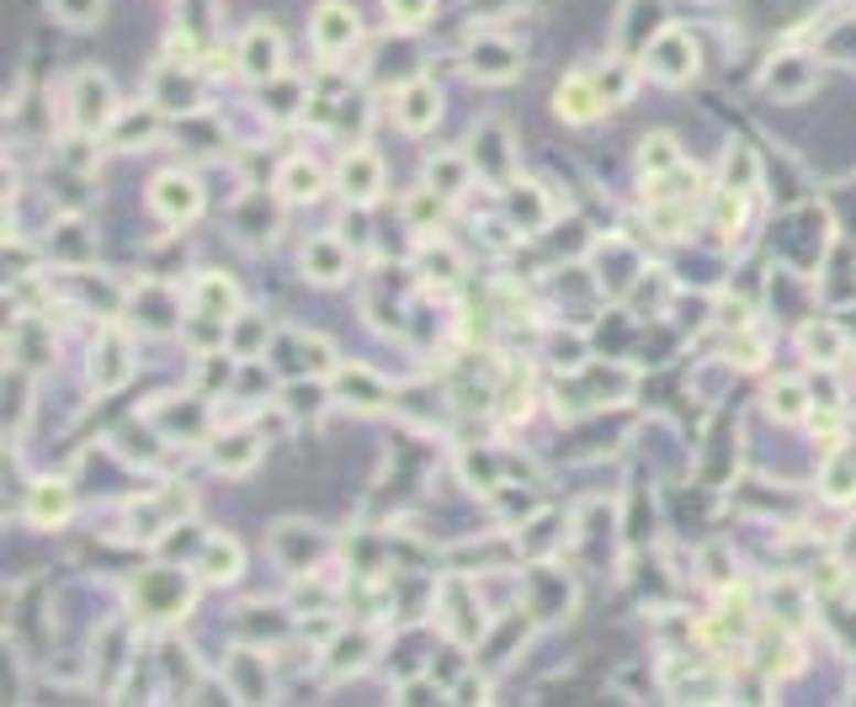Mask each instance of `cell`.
<instances>
[{
  "label": "cell",
  "instance_id": "cell-12",
  "mask_svg": "<svg viewBox=\"0 0 856 707\" xmlns=\"http://www.w3.org/2000/svg\"><path fill=\"white\" fill-rule=\"evenodd\" d=\"M240 543L235 537H208V548H203V575L208 580H235L240 575Z\"/></svg>",
  "mask_w": 856,
  "mask_h": 707
},
{
  "label": "cell",
  "instance_id": "cell-3",
  "mask_svg": "<svg viewBox=\"0 0 856 707\" xmlns=\"http://www.w3.org/2000/svg\"><path fill=\"white\" fill-rule=\"evenodd\" d=\"M150 203L165 224H186V218H197V208H203V192H197L192 176H160L150 186Z\"/></svg>",
  "mask_w": 856,
  "mask_h": 707
},
{
  "label": "cell",
  "instance_id": "cell-6",
  "mask_svg": "<svg viewBox=\"0 0 856 707\" xmlns=\"http://www.w3.org/2000/svg\"><path fill=\"white\" fill-rule=\"evenodd\" d=\"M649 69L660 75V80H686V75H697V48H692V37L686 32H665L660 43H654V54H649Z\"/></svg>",
  "mask_w": 856,
  "mask_h": 707
},
{
  "label": "cell",
  "instance_id": "cell-24",
  "mask_svg": "<svg viewBox=\"0 0 856 707\" xmlns=\"http://www.w3.org/2000/svg\"><path fill=\"white\" fill-rule=\"evenodd\" d=\"M596 91H602V101H607V107L628 101V91H633V69H628V59L611 64V75H602V80H596Z\"/></svg>",
  "mask_w": 856,
  "mask_h": 707
},
{
  "label": "cell",
  "instance_id": "cell-11",
  "mask_svg": "<svg viewBox=\"0 0 856 707\" xmlns=\"http://www.w3.org/2000/svg\"><path fill=\"white\" fill-rule=\"evenodd\" d=\"M304 272L319 282H336L340 272H346V250H340V240H308L304 246Z\"/></svg>",
  "mask_w": 856,
  "mask_h": 707
},
{
  "label": "cell",
  "instance_id": "cell-31",
  "mask_svg": "<svg viewBox=\"0 0 856 707\" xmlns=\"http://www.w3.org/2000/svg\"><path fill=\"white\" fill-rule=\"evenodd\" d=\"M362 649H367V639H340L336 654H331V671H357L362 665Z\"/></svg>",
  "mask_w": 856,
  "mask_h": 707
},
{
  "label": "cell",
  "instance_id": "cell-27",
  "mask_svg": "<svg viewBox=\"0 0 856 707\" xmlns=\"http://www.w3.org/2000/svg\"><path fill=\"white\" fill-rule=\"evenodd\" d=\"M404 218H410V224H431V218H442V203H436V186H426V192H415V197L404 203Z\"/></svg>",
  "mask_w": 856,
  "mask_h": 707
},
{
  "label": "cell",
  "instance_id": "cell-13",
  "mask_svg": "<svg viewBox=\"0 0 856 707\" xmlns=\"http://www.w3.org/2000/svg\"><path fill=\"white\" fill-rule=\"evenodd\" d=\"M340 394H351L346 404H357V410H378V404L389 400V389L372 378L367 368H346L340 372Z\"/></svg>",
  "mask_w": 856,
  "mask_h": 707
},
{
  "label": "cell",
  "instance_id": "cell-30",
  "mask_svg": "<svg viewBox=\"0 0 856 707\" xmlns=\"http://www.w3.org/2000/svg\"><path fill=\"white\" fill-rule=\"evenodd\" d=\"M150 133H154V118H150V112H139V118H128V123L118 128V144H122V150H133V144H144Z\"/></svg>",
  "mask_w": 856,
  "mask_h": 707
},
{
  "label": "cell",
  "instance_id": "cell-8",
  "mask_svg": "<svg viewBox=\"0 0 856 707\" xmlns=\"http://www.w3.org/2000/svg\"><path fill=\"white\" fill-rule=\"evenodd\" d=\"M553 107H559V118H564V123H596V112H602L607 101H602V91H596V80L570 75V80L559 86V101H553Z\"/></svg>",
  "mask_w": 856,
  "mask_h": 707
},
{
  "label": "cell",
  "instance_id": "cell-16",
  "mask_svg": "<svg viewBox=\"0 0 856 707\" xmlns=\"http://www.w3.org/2000/svg\"><path fill=\"white\" fill-rule=\"evenodd\" d=\"M28 511H32V522H37V526L64 522V516H69V490H64V485H37Z\"/></svg>",
  "mask_w": 856,
  "mask_h": 707
},
{
  "label": "cell",
  "instance_id": "cell-21",
  "mask_svg": "<svg viewBox=\"0 0 856 707\" xmlns=\"http://www.w3.org/2000/svg\"><path fill=\"white\" fill-rule=\"evenodd\" d=\"M48 6H54V17L69 22V28H96L101 11H107V0H48Z\"/></svg>",
  "mask_w": 856,
  "mask_h": 707
},
{
  "label": "cell",
  "instance_id": "cell-20",
  "mask_svg": "<svg viewBox=\"0 0 856 707\" xmlns=\"http://www.w3.org/2000/svg\"><path fill=\"white\" fill-rule=\"evenodd\" d=\"M122 378H128V357H122V340H107V346H101V368H96V389H101V394H112Z\"/></svg>",
  "mask_w": 856,
  "mask_h": 707
},
{
  "label": "cell",
  "instance_id": "cell-26",
  "mask_svg": "<svg viewBox=\"0 0 856 707\" xmlns=\"http://www.w3.org/2000/svg\"><path fill=\"white\" fill-rule=\"evenodd\" d=\"M724 171H729V192H734V186H739V192H750V186H756V154H750V150H734Z\"/></svg>",
  "mask_w": 856,
  "mask_h": 707
},
{
  "label": "cell",
  "instance_id": "cell-17",
  "mask_svg": "<svg viewBox=\"0 0 856 707\" xmlns=\"http://www.w3.org/2000/svg\"><path fill=\"white\" fill-rule=\"evenodd\" d=\"M431 186L436 192H463L468 186V160L463 154H436L431 160Z\"/></svg>",
  "mask_w": 856,
  "mask_h": 707
},
{
  "label": "cell",
  "instance_id": "cell-32",
  "mask_svg": "<svg viewBox=\"0 0 856 707\" xmlns=\"http://www.w3.org/2000/svg\"><path fill=\"white\" fill-rule=\"evenodd\" d=\"M399 703H431V686L426 681H415V686H404V697Z\"/></svg>",
  "mask_w": 856,
  "mask_h": 707
},
{
  "label": "cell",
  "instance_id": "cell-4",
  "mask_svg": "<svg viewBox=\"0 0 856 707\" xmlns=\"http://www.w3.org/2000/svg\"><path fill=\"white\" fill-rule=\"evenodd\" d=\"M436 112H442V96H436L431 80H410V86L394 96V123L404 128V133H426V128L436 123Z\"/></svg>",
  "mask_w": 856,
  "mask_h": 707
},
{
  "label": "cell",
  "instance_id": "cell-23",
  "mask_svg": "<svg viewBox=\"0 0 856 707\" xmlns=\"http://www.w3.org/2000/svg\"><path fill=\"white\" fill-rule=\"evenodd\" d=\"M282 192H288V197H314V192H319V165L293 160V165L282 171Z\"/></svg>",
  "mask_w": 856,
  "mask_h": 707
},
{
  "label": "cell",
  "instance_id": "cell-7",
  "mask_svg": "<svg viewBox=\"0 0 856 707\" xmlns=\"http://www.w3.org/2000/svg\"><path fill=\"white\" fill-rule=\"evenodd\" d=\"M240 69L250 80H272L277 69H282V43H277L272 28H250L240 43Z\"/></svg>",
  "mask_w": 856,
  "mask_h": 707
},
{
  "label": "cell",
  "instance_id": "cell-25",
  "mask_svg": "<svg viewBox=\"0 0 856 707\" xmlns=\"http://www.w3.org/2000/svg\"><path fill=\"white\" fill-rule=\"evenodd\" d=\"M771 415L803 421V389H798V383H777V389H771Z\"/></svg>",
  "mask_w": 856,
  "mask_h": 707
},
{
  "label": "cell",
  "instance_id": "cell-28",
  "mask_svg": "<svg viewBox=\"0 0 856 707\" xmlns=\"http://www.w3.org/2000/svg\"><path fill=\"white\" fill-rule=\"evenodd\" d=\"M803 346H809V351H825V362H835V357H841V336H835V330H820V325H809V330H803Z\"/></svg>",
  "mask_w": 856,
  "mask_h": 707
},
{
  "label": "cell",
  "instance_id": "cell-15",
  "mask_svg": "<svg viewBox=\"0 0 856 707\" xmlns=\"http://www.w3.org/2000/svg\"><path fill=\"white\" fill-rule=\"evenodd\" d=\"M766 91L771 96H803L809 91V69L798 64V54H788V59H777L771 69H766Z\"/></svg>",
  "mask_w": 856,
  "mask_h": 707
},
{
  "label": "cell",
  "instance_id": "cell-18",
  "mask_svg": "<svg viewBox=\"0 0 856 707\" xmlns=\"http://www.w3.org/2000/svg\"><path fill=\"white\" fill-rule=\"evenodd\" d=\"M229 308H235V287L218 278H203L197 287V314H214V319H229Z\"/></svg>",
  "mask_w": 856,
  "mask_h": 707
},
{
  "label": "cell",
  "instance_id": "cell-14",
  "mask_svg": "<svg viewBox=\"0 0 856 707\" xmlns=\"http://www.w3.org/2000/svg\"><path fill=\"white\" fill-rule=\"evenodd\" d=\"M256 453H261V442H256V436H245V431H235V436H218L214 463L224 468V474H245V468L256 463Z\"/></svg>",
  "mask_w": 856,
  "mask_h": 707
},
{
  "label": "cell",
  "instance_id": "cell-22",
  "mask_svg": "<svg viewBox=\"0 0 856 707\" xmlns=\"http://www.w3.org/2000/svg\"><path fill=\"white\" fill-rule=\"evenodd\" d=\"M643 171H649V176H665V171H675V139H671V133L643 139Z\"/></svg>",
  "mask_w": 856,
  "mask_h": 707
},
{
  "label": "cell",
  "instance_id": "cell-5",
  "mask_svg": "<svg viewBox=\"0 0 856 707\" xmlns=\"http://www.w3.org/2000/svg\"><path fill=\"white\" fill-rule=\"evenodd\" d=\"M340 192H346L351 203H372V197L383 192V160L372 150H351L340 160Z\"/></svg>",
  "mask_w": 856,
  "mask_h": 707
},
{
  "label": "cell",
  "instance_id": "cell-9",
  "mask_svg": "<svg viewBox=\"0 0 856 707\" xmlns=\"http://www.w3.org/2000/svg\"><path fill=\"white\" fill-rule=\"evenodd\" d=\"M468 69H474L479 80H511L521 64H517V48H511V43H474Z\"/></svg>",
  "mask_w": 856,
  "mask_h": 707
},
{
  "label": "cell",
  "instance_id": "cell-29",
  "mask_svg": "<svg viewBox=\"0 0 856 707\" xmlns=\"http://www.w3.org/2000/svg\"><path fill=\"white\" fill-rule=\"evenodd\" d=\"M431 6H436V0H389V11H394L404 28H421L431 17Z\"/></svg>",
  "mask_w": 856,
  "mask_h": 707
},
{
  "label": "cell",
  "instance_id": "cell-1",
  "mask_svg": "<svg viewBox=\"0 0 856 707\" xmlns=\"http://www.w3.org/2000/svg\"><path fill=\"white\" fill-rule=\"evenodd\" d=\"M308 32H314L319 59H336V54H346V48L362 37V22H357V11H351L346 0H325V6L308 17Z\"/></svg>",
  "mask_w": 856,
  "mask_h": 707
},
{
  "label": "cell",
  "instance_id": "cell-19",
  "mask_svg": "<svg viewBox=\"0 0 856 707\" xmlns=\"http://www.w3.org/2000/svg\"><path fill=\"white\" fill-rule=\"evenodd\" d=\"M192 96H197V91H192V80H176L171 69L154 80V101H160V112H186V107H192Z\"/></svg>",
  "mask_w": 856,
  "mask_h": 707
},
{
  "label": "cell",
  "instance_id": "cell-2",
  "mask_svg": "<svg viewBox=\"0 0 856 707\" xmlns=\"http://www.w3.org/2000/svg\"><path fill=\"white\" fill-rule=\"evenodd\" d=\"M75 128L80 133H96V128L112 123V112H118V101H112V86L101 80V75H80L75 80Z\"/></svg>",
  "mask_w": 856,
  "mask_h": 707
},
{
  "label": "cell",
  "instance_id": "cell-10",
  "mask_svg": "<svg viewBox=\"0 0 856 707\" xmlns=\"http://www.w3.org/2000/svg\"><path fill=\"white\" fill-rule=\"evenodd\" d=\"M139 596L154 601V617H176L186 607V585L176 575H144L139 580Z\"/></svg>",
  "mask_w": 856,
  "mask_h": 707
}]
</instances>
